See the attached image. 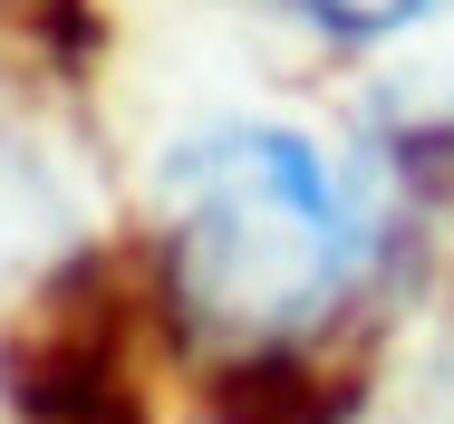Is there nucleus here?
<instances>
[{
	"label": "nucleus",
	"mask_w": 454,
	"mask_h": 424,
	"mask_svg": "<svg viewBox=\"0 0 454 424\" xmlns=\"http://www.w3.org/2000/svg\"><path fill=\"white\" fill-rule=\"evenodd\" d=\"M367 260L329 155L290 126H213L165 165V289L213 347L309 338Z\"/></svg>",
	"instance_id": "nucleus-1"
},
{
	"label": "nucleus",
	"mask_w": 454,
	"mask_h": 424,
	"mask_svg": "<svg viewBox=\"0 0 454 424\" xmlns=\"http://www.w3.org/2000/svg\"><path fill=\"white\" fill-rule=\"evenodd\" d=\"M280 10H300V19L329 29V39H396V29H416V19H435L445 0H280Z\"/></svg>",
	"instance_id": "nucleus-2"
}]
</instances>
